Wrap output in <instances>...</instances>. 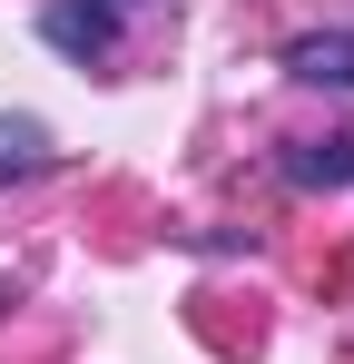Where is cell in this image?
Instances as JSON below:
<instances>
[{"label":"cell","mask_w":354,"mask_h":364,"mask_svg":"<svg viewBox=\"0 0 354 364\" xmlns=\"http://www.w3.org/2000/svg\"><path fill=\"white\" fill-rule=\"evenodd\" d=\"M40 40L69 50V60H109L118 50V10L109 0H50V10H40Z\"/></svg>","instance_id":"6da1fadb"},{"label":"cell","mask_w":354,"mask_h":364,"mask_svg":"<svg viewBox=\"0 0 354 364\" xmlns=\"http://www.w3.org/2000/svg\"><path fill=\"white\" fill-rule=\"evenodd\" d=\"M286 69L305 79V89H354V30H305L286 50Z\"/></svg>","instance_id":"7a4b0ae2"},{"label":"cell","mask_w":354,"mask_h":364,"mask_svg":"<svg viewBox=\"0 0 354 364\" xmlns=\"http://www.w3.org/2000/svg\"><path fill=\"white\" fill-rule=\"evenodd\" d=\"M40 168H50V128L40 119H0V187L40 178Z\"/></svg>","instance_id":"3957f363"},{"label":"cell","mask_w":354,"mask_h":364,"mask_svg":"<svg viewBox=\"0 0 354 364\" xmlns=\"http://www.w3.org/2000/svg\"><path fill=\"white\" fill-rule=\"evenodd\" d=\"M286 178L295 187H345L354 178V138H305V148L286 158Z\"/></svg>","instance_id":"277c9868"},{"label":"cell","mask_w":354,"mask_h":364,"mask_svg":"<svg viewBox=\"0 0 354 364\" xmlns=\"http://www.w3.org/2000/svg\"><path fill=\"white\" fill-rule=\"evenodd\" d=\"M109 10H138V0H109Z\"/></svg>","instance_id":"5b68a950"}]
</instances>
